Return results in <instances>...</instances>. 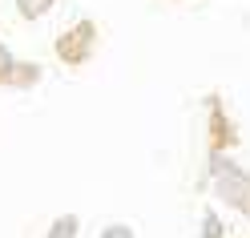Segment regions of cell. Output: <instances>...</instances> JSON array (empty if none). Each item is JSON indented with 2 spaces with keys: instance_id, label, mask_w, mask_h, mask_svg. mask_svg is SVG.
<instances>
[{
  "instance_id": "obj_6",
  "label": "cell",
  "mask_w": 250,
  "mask_h": 238,
  "mask_svg": "<svg viewBox=\"0 0 250 238\" xmlns=\"http://www.w3.org/2000/svg\"><path fill=\"white\" fill-rule=\"evenodd\" d=\"M49 8H53V0H17V12L24 21H41V17H49Z\"/></svg>"
},
{
  "instance_id": "obj_8",
  "label": "cell",
  "mask_w": 250,
  "mask_h": 238,
  "mask_svg": "<svg viewBox=\"0 0 250 238\" xmlns=\"http://www.w3.org/2000/svg\"><path fill=\"white\" fill-rule=\"evenodd\" d=\"M12 65H17V57H12V49L4 41H0V85H8V77H12Z\"/></svg>"
},
{
  "instance_id": "obj_3",
  "label": "cell",
  "mask_w": 250,
  "mask_h": 238,
  "mask_svg": "<svg viewBox=\"0 0 250 238\" xmlns=\"http://www.w3.org/2000/svg\"><path fill=\"white\" fill-rule=\"evenodd\" d=\"M206 109H210V137H206V150H210V153L234 150V146H238V130H234V121L226 117L222 97H206Z\"/></svg>"
},
{
  "instance_id": "obj_9",
  "label": "cell",
  "mask_w": 250,
  "mask_h": 238,
  "mask_svg": "<svg viewBox=\"0 0 250 238\" xmlns=\"http://www.w3.org/2000/svg\"><path fill=\"white\" fill-rule=\"evenodd\" d=\"M101 238H137V234H133L129 226H121V222H117V226H105V230H101Z\"/></svg>"
},
{
  "instance_id": "obj_4",
  "label": "cell",
  "mask_w": 250,
  "mask_h": 238,
  "mask_svg": "<svg viewBox=\"0 0 250 238\" xmlns=\"http://www.w3.org/2000/svg\"><path fill=\"white\" fill-rule=\"evenodd\" d=\"M37 81H41V65H33V61H17L4 89H33Z\"/></svg>"
},
{
  "instance_id": "obj_7",
  "label": "cell",
  "mask_w": 250,
  "mask_h": 238,
  "mask_svg": "<svg viewBox=\"0 0 250 238\" xmlns=\"http://www.w3.org/2000/svg\"><path fill=\"white\" fill-rule=\"evenodd\" d=\"M202 238H222V218H218L214 210L202 214Z\"/></svg>"
},
{
  "instance_id": "obj_2",
  "label": "cell",
  "mask_w": 250,
  "mask_h": 238,
  "mask_svg": "<svg viewBox=\"0 0 250 238\" xmlns=\"http://www.w3.org/2000/svg\"><path fill=\"white\" fill-rule=\"evenodd\" d=\"M93 49H97V24H93V21L69 24V33H61L57 44H53L57 61H61V65H69V69H81L85 61L93 57Z\"/></svg>"
},
{
  "instance_id": "obj_1",
  "label": "cell",
  "mask_w": 250,
  "mask_h": 238,
  "mask_svg": "<svg viewBox=\"0 0 250 238\" xmlns=\"http://www.w3.org/2000/svg\"><path fill=\"white\" fill-rule=\"evenodd\" d=\"M210 182H214V194L222 198L230 210L250 218V173L242 166L226 162V153H210Z\"/></svg>"
},
{
  "instance_id": "obj_5",
  "label": "cell",
  "mask_w": 250,
  "mask_h": 238,
  "mask_svg": "<svg viewBox=\"0 0 250 238\" xmlns=\"http://www.w3.org/2000/svg\"><path fill=\"white\" fill-rule=\"evenodd\" d=\"M77 234H81V218L77 214H61V218H53V226H49L44 238H77Z\"/></svg>"
}]
</instances>
